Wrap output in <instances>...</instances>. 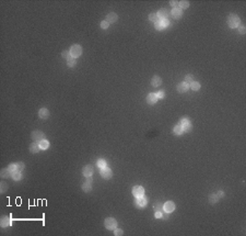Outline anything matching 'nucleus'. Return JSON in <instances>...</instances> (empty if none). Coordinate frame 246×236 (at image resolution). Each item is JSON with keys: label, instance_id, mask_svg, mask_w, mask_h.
Wrapping results in <instances>:
<instances>
[{"label": "nucleus", "instance_id": "1", "mask_svg": "<svg viewBox=\"0 0 246 236\" xmlns=\"http://www.w3.org/2000/svg\"><path fill=\"white\" fill-rule=\"evenodd\" d=\"M240 23H241V20L236 14H230L228 17V24H229L230 28H232V29L239 28Z\"/></svg>", "mask_w": 246, "mask_h": 236}, {"label": "nucleus", "instance_id": "2", "mask_svg": "<svg viewBox=\"0 0 246 236\" xmlns=\"http://www.w3.org/2000/svg\"><path fill=\"white\" fill-rule=\"evenodd\" d=\"M70 55H71V57L73 58H76V57H79V56L82 54V47L80 45H72L70 47Z\"/></svg>", "mask_w": 246, "mask_h": 236}, {"label": "nucleus", "instance_id": "3", "mask_svg": "<svg viewBox=\"0 0 246 236\" xmlns=\"http://www.w3.org/2000/svg\"><path fill=\"white\" fill-rule=\"evenodd\" d=\"M104 224H105V227L107 230H110V231H113L116 229V226H117V221L113 217H107L104 221Z\"/></svg>", "mask_w": 246, "mask_h": 236}, {"label": "nucleus", "instance_id": "4", "mask_svg": "<svg viewBox=\"0 0 246 236\" xmlns=\"http://www.w3.org/2000/svg\"><path fill=\"white\" fill-rule=\"evenodd\" d=\"M169 24H170L169 20H161V19H160V20H158V21L154 23V26H155V29H157L158 31H163L166 26H169Z\"/></svg>", "mask_w": 246, "mask_h": 236}, {"label": "nucleus", "instance_id": "5", "mask_svg": "<svg viewBox=\"0 0 246 236\" xmlns=\"http://www.w3.org/2000/svg\"><path fill=\"white\" fill-rule=\"evenodd\" d=\"M179 125L183 128L184 132H189L191 129V123H190V121L188 120V117H183V119L179 121Z\"/></svg>", "mask_w": 246, "mask_h": 236}, {"label": "nucleus", "instance_id": "6", "mask_svg": "<svg viewBox=\"0 0 246 236\" xmlns=\"http://www.w3.org/2000/svg\"><path fill=\"white\" fill-rule=\"evenodd\" d=\"M32 140L36 142V143H39L42 140H44V133L42 131H33L32 132Z\"/></svg>", "mask_w": 246, "mask_h": 236}, {"label": "nucleus", "instance_id": "7", "mask_svg": "<svg viewBox=\"0 0 246 236\" xmlns=\"http://www.w3.org/2000/svg\"><path fill=\"white\" fill-rule=\"evenodd\" d=\"M147 203H148V200L145 198V197H140V198H137L136 201H135V204L138 209H143V207L147 206Z\"/></svg>", "mask_w": 246, "mask_h": 236}, {"label": "nucleus", "instance_id": "8", "mask_svg": "<svg viewBox=\"0 0 246 236\" xmlns=\"http://www.w3.org/2000/svg\"><path fill=\"white\" fill-rule=\"evenodd\" d=\"M132 194L136 198H140V197H143V194H145V189L142 188L141 186H136L132 188Z\"/></svg>", "mask_w": 246, "mask_h": 236}, {"label": "nucleus", "instance_id": "9", "mask_svg": "<svg viewBox=\"0 0 246 236\" xmlns=\"http://www.w3.org/2000/svg\"><path fill=\"white\" fill-rule=\"evenodd\" d=\"M163 210L165 211L166 213H171L175 210V203L173 201H167L163 204Z\"/></svg>", "mask_w": 246, "mask_h": 236}, {"label": "nucleus", "instance_id": "10", "mask_svg": "<svg viewBox=\"0 0 246 236\" xmlns=\"http://www.w3.org/2000/svg\"><path fill=\"white\" fill-rule=\"evenodd\" d=\"M100 174H101V176L103 177L104 179H110V178H112V176H113V171H112V170H110L108 167L102 168L101 171H100Z\"/></svg>", "mask_w": 246, "mask_h": 236}, {"label": "nucleus", "instance_id": "11", "mask_svg": "<svg viewBox=\"0 0 246 236\" xmlns=\"http://www.w3.org/2000/svg\"><path fill=\"white\" fill-rule=\"evenodd\" d=\"M169 15H170V12L167 9H165V8L159 10V12H158V17L161 20H169Z\"/></svg>", "mask_w": 246, "mask_h": 236}, {"label": "nucleus", "instance_id": "12", "mask_svg": "<svg viewBox=\"0 0 246 236\" xmlns=\"http://www.w3.org/2000/svg\"><path fill=\"white\" fill-rule=\"evenodd\" d=\"M188 89H189V85L186 84L185 81H183V83H180V84L177 85V91L179 93L186 92V91H188Z\"/></svg>", "mask_w": 246, "mask_h": 236}, {"label": "nucleus", "instance_id": "13", "mask_svg": "<svg viewBox=\"0 0 246 236\" xmlns=\"http://www.w3.org/2000/svg\"><path fill=\"white\" fill-rule=\"evenodd\" d=\"M82 173H83V175L85 177H91L92 175H93V167L91 165H87V166H84L83 169H82Z\"/></svg>", "mask_w": 246, "mask_h": 236}, {"label": "nucleus", "instance_id": "14", "mask_svg": "<svg viewBox=\"0 0 246 236\" xmlns=\"http://www.w3.org/2000/svg\"><path fill=\"white\" fill-rule=\"evenodd\" d=\"M171 14L174 19H179V18H182V15H183V11L180 8H174V9H172Z\"/></svg>", "mask_w": 246, "mask_h": 236}, {"label": "nucleus", "instance_id": "15", "mask_svg": "<svg viewBox=\"0 0 246 236\" xmlns=\"http://www.w3.org/2000/svg\"><path fill=\"white\" fill-rule=\"evenodd\" d=\"M158 101V97L155 93H149V95L147 96V103L148 104H154L157 103Z\"/></svg>", "mask_w": 246, "mask_h": 236}, {"label": "nucleus", "instance_id": "16", "mask_svg": "<svg viewBox=\"0 0 246 236\" xmlns=\"http://www.w3.org/2000/svg\"><path fill=\"white\" fill-rule=\"evenodd\" d=\"M117 20H118V17L115 12H110V13L107 14V17H106V21L108 23H115V22H117Z\"/></svg>", "mask_w": 246, "mask_h": 236}, {"label": "nucleus", "instance_id": "17", "mask_svg": "<svg viewBox=\"0 0 246 236\" xmlns=\"http://www.w3.org/2000/svg\"><path fill=\"white\" fill-rule=\"evenodd\" d=\"M38 116L40 117V119H43V120H46V119H48V116H49V111L46 108H42L38 111Z\"/></svg>", "mask_w": 246, "mask_h": 236}, {"label": "nucleus", "instance_id": "18", "mask_svg": "<svg viewBox=\"0 0 246 236\" xmlns=\"http://www.w3.org/2000/svg\"><path fill=\"white\" fill-rule=\"evenodd\" d=\"M151 85H152L153 87H159V86H161V85H162V79H161V77H159V76H153V77H152V79H151Z\"/></svg>", "mask_w": 246, "mask_h": 236}, {"label": "nucleus", "instance_id": "19", "mask_svg": "<svg viewBox=\"0 0 246 236\" xmlns=\"http://www.w3.org/2000/svg\"><path fill=\"white\" fill-rule=\"evenodd\" d=\"M39 149H40L39 144L36 143V142H34V143H32V144L30 145V152L33 153V154H37V153L39 152Z\"/></svg>", "mask_w": 246, "mask_h": 236}, {"label": "nucleus", "instance_id": "20", "mask_svg": "<svg viewBox=\"0 0 246 236\" xmlns=\"http://www.w3.org/2000/svg\"><path fill=\"white\" fill-rule=\"evenodd\" d=\"M1 226L2 227H7V226H9V225H11L12 224V220H11V217H9V216H3L2 219H1Z\"/></svg>", "mask_w": 246, "mask_h": 236}, {"label": "nucleus", "instance_id": "21", "mask_svg": "<svg viewBox=\"0 0 246 236\" xmlns=\"http://www.w3.org/2000/svg\"><path fill=\"white\" fill-rule=\"evenodd\" d=\"M173 132H174V134H176V135H182V134L184 133V130H183V128L180 126L179 124H177V125H175V126H174Z\"/></svg>", "mask_w": 246, "mask_h": 236}, {"label": "nucleus", "instance_id": "22", "mask_svg": "<svg viewBox=\"0 0 246 236\" xmlns=\"http://www.w3.org/2000/svg\"><path fill=\"white\" fill-rule=\"evenodd\" d=\"M38 144H39L40 149H47V148L49 147V142H48L47 140H42Z\"/></svg>", "mask_w": 246, "mask_h": 236}, {"label": "nucleus", "instance_id": "23", "mask_svg": "<svg viewBox=\"0 0 246 236\" xmlns=\"http://www.w3.org/2000/svg\"><path fill=\"white\" fill-rule=\"evenodd\" d=\"M159 20V17H158V13H155V12H151L149 14V21L150 22H157Z\"/></svg>", "mask_w": 246, "mask_h": 236}, {"label": "nucleus", "instance_id": "24", "mask_svg": "<svg viewBox=\"0 0 246 236\" xmlns=\"http://www.w3.org/2000/svg\"><path fill=\"white\" fill-rule=\"evenodd\" d=\"M189 88L191 89V90L197 91V90H199V89H200V84L198 83V81H194V83H191L189 85Z\"/></svg>", "mask_w": 246, "mask_h": 236}, {"label": "nucleus", "instance_id": "25", "mask_svg": "<svg viewBox=\"0 0 246 236\" xmlns=\"http://www.w3.org/2000/svg\"><path fill=\"white\" fill-rule=\"evenodd\" d=\"M82 189H83L84 192H90V191H91V189H92L91 182L87 180V182H85V184H84L83 186H82Z\"/></svg>", "mask_w": 246, "mask_h": 236}, {"label": "nucleus", "instance_id": "26", "mask_svg": "<svg viewBox=\"0 0 246 236\" xmlns=\"http://www.w3.org/2000/svg\"><path fill=\"white\" fill-rule=\"evenodd\" d=\"M219 199L220 198L217 196V194H210V196H209V202H210L211 204H214V203L219 201Z\"/></svg>", "mask_w": 246, "mask_h": 236}, {"label": "nucleus", "instance_id": "27", "mask_svg": "<svg viewBox=\"0 0 246 236\" xmlns=\"http://www.w3.org/2000/svg\"><path fill=\"white\" fill-rule=\"evenodd\" d=\"M14 165H15V170H16V171H20V173H21V171H23L24 167H25V166H24V164H23L22 161L14 162Z\"/></svg>", "mask_w": 246, "mask_h": 236}, {"label": "nucleus", "instance_id": "28", "mask_svg": "<svg viewBox=\"0 0 246 236\" xmlns=\"http://www.w3.org/2000/svg\"><path fill=\"white\" fill-rule=\"evenodd\" d=\"M11 174H12V173L7 168V169H2V170H1V174H0V175H1L2 178L6 179V178H9V177L11 176Z\"/></svg>", "mask_w": 246, "mask_h": 236}, {"label": "nucleus", "instance_id": "29", "mask_svg": "<svg viewBox=\"0 0 246 236\" xmlns=\"http://www.w3.org/2000/svg\"><path fill=\"white\" fill-rule=\"evenodd\" d=\"M178 5H179L180 9H187V8L189 7V1H187V0H182V1L178 2Z\"/></svg>", "mask_w": 246, "mask_h": 236}, {"label": "nucleus", "instance_id": "30", "mask_svg": "<svg viewBox=\"0 0 246 236\" xmlns=\"http://www.w3.org/2000/svg\"><path fill=\"white\" fill-rule=\"evenodd\" d=\"M11 177H12V179H13V180L19 181L20 179H21V173H20V171H16V170H15V171H13V173L11 174Z\"/></svg>", "mask_w": 246, "mask_h": 236}, {"label": "nucleus", "instance_id": "31", "mask_svg": "<svg viewBox=\"0 0 246 236\" xmlns=\"http://www.w3.org/2000/svg\"><path fill=\"white\" fill-rule=\"evenodd\" d=\"M96 164H97V166H98V168H100V169L107 167V164H106V161L104 159H98Z\"/></svg>", "mask_w": 246, "mask_h": 236}, {"label": "nucleus", "instance_id": "32", "mask_svg": "<svg viewBox=\"0 0 246 236\" xmlns=\"http://www.w3.org/2000/svg\"><path fill=\"white\" fill-rule=\"evenodd\" d=\"M76 64H77L76 58L70 57V58H68V59H67V65H68L69 67H75V66H76Z\"/></svg>", "mask_w": 246, "mask_h": 236}, {"label": "nucleus", "instance_id": "33", "mask_svg": "<svg viewBox=\"0 0 246 236\" xmlns=\"http://www.w3.org/2000/svg\"><path fill=\"white\" fill-rule=\"evenodd\" d=\"M194 81H195V80H194V76H192V75L189 74V75H187V76L185 77V83H186V84L190 85L191 83H194Z\"/></svg>", "mask_w": 246, "mask_h": 236}, {"label": "nucleus", "instance_id": "34", "mask_svg": "<svg viewBox=\"0 0 246 236\" xmlns=\"http://www.w3.org/2000/svg\"><path fill=\"white\" fill-rule=\"evenodd\" d=\"M162 209H163V205L160 202H155L154 203V211H155V212H157V211H161V212H162Z\"/></svg>", "mask_w": 246, "mask_h": 236}, {"label": "nucleus", "instance_id": "35", "mask_svg": "<svg viewBox=\"0 0 246 236\" xmlns=\"http://www.w3.org/2000/svg\"><path fill=\"white\" fill-rule=\"evenodd\" d=\"M0 191H1V193H3V192H6V191L8 190V185L6 184V182H1V185H0Z\"/></svg>", "mask_w": 246, "mask_h": 236}, {"label": "nucleus", "instance_id": "36", "mask_svg": "<svg viewBox=\"0 0 246 236\" xmlns=\"http://www.w3.org/2000/svg\"><path fill=\"white\" fill-rule=\"evenodd\" d=\"M61 56H63L64 58H66V59L70 58V57H71V55H70V51H64L63 53H61Z\"/></svg>", "mask_w": 246, "mask_h": 236}, {"label": "nucleus", "instance_id": "37", "mask_svg": "<svg viewBox=\"0 0 246 236\" xmlns=\"http://www.w3.org/2000/svg\"><path fill=\"white\" fill-rule=\"evenodd\" d=\"M108 26H109V23L106 21V20H104V21L101 22V28H102V29L106 30V29H108Z\"/></svg>", "mask_w": 246, "mask_h": 236}, {"label": "nucleus", "instance_id": "38", "mask_svg": "<svg viewBox=\"0 0 246 236\" xmlns=\"http://www.w3.org/2000/svg\"><path fill=\"white\" fill-rule=\"evenodd\" d=\"M155 95H157V97H158L159 99H162V98H164V97H165V93H164V91H163V90H160V91H158L157 93H155Z\"/></svg>", "mask_w": 246, "mask_h": 236}, {"label": "nucleus", "instance_id": "39", "mask_svg": "<svg viewBox=\"0 0 246 236\" xmlns=\"http://www.w3.org/2000/svg\"><path fill=\"white\" fill-rule=\"evenodd\" d=\"M114 234L116 235V236H119V235H122V234H124V232H122V230H120V229H115Z\"/></svg>", "mask_w": 246, "mask_h": 236}, {"label": "nucleus", "instance_id": "40", "mask_svg": "<svg viewBox=\"0 0 246 236\" xmlns=\"http://www.w3.org/2000/svg\"><path fill=\"white\" fill-rule=\"evenodd\" d=\"M170 5L173 7V9L174 8H177V6H178V1H175V0H171L170 1Z\"/></svg>", "mask_w": 246, "mask_h": 236}, {"label": "nucleus", "instance_id": "41", "mask_svg": "<svg viewBox=\"0 0 246 236\" xmlns=\"http://www.w3.org/2000/svg\"><path fill=\"white\" fill-rule=\"evenodd\" d=\"M239 32H240L241 34H245V33H246V28H245V26H243V25L239 26Z\"/></svg>", "mask_w": 246, "mask_h": 236}, {"label": "nucleus", "instance_id": "42", "mask_svg": "<svg viewBox=\"0 0 246 236\" xmlns=\"http://www.w3.org/2000/svg\"><path fill=\"white\" fill-rule=\"evenodd\" d=\"M8 169H9L11 173L15 171V165H14V164H11V165H9V166H8Z\"/></svg>", "mask_w": 246, "mask_h": 236}, {"label": "nucleus", "instance_id": "43", "mask_svg": "<svg viewBox=\"0 0 246 236\" xmlns=\"http://www.w3.org/2000/svg\"><path fill=\"white\" fill-rule=\"evenodd\" d=\"M154 216L157 217V219L162 217V212H161V211H157V212H155V215H154Z\"/></svg>", "mask_w": 246, "mask_h": 236}, {"label": "nucleus", "instance_id": "44", "mask_svg": "<svg viewBox=\"0 0 246 236\" xmlns=\"http://www.w3.org/2000/svg\"><path fill=\"white\" fill-rule=\"evenodd\" d=\"M217 196H218L219 198H223L224 197V192H223V191H219V192L217 193Z\"/></svg>", "mask_w": 246, "mask_h": 236}, {"label": "nucleus", "instance_id": "45", "mask_svg": "<svg viewBox=\"0 0 246 236\" xmlns=\"http://www.w3.org/2000/svg\"><path fill=\"white\" fill-rule=\"evenodd\" d=\"M162 217H163L164 220H167V219H169V215H167V213H166V214H164V215L162 214Z\"/></svg>", "mask_w": 246, "mask_h": 236}]
</instances>
